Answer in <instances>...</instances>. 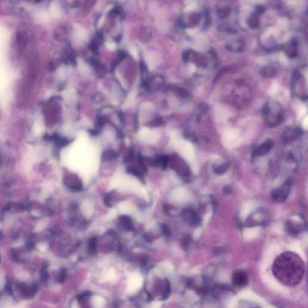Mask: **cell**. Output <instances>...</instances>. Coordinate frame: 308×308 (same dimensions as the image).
<instances>
[{"label": "cell", "mask_w": 308, "mask_h": 308, "mask_svg": "<svg viewBox=\"0 0 308 308\" xmlns=\"http://www.w3.org/2000/svg\"><path fill=\"white\" fill-rule=\"evenodd\" d=\"M272 271L276 279L283 285L295 286L301 282L304 276L305 265L298 254L287 251L275 259Z\"/></svg>", "instance_id": "1"}, {"label": "cell", "mask_w": 308, "mask_h": 308, "mask_svg": "<svg viewBox=\"0 0 308 308\" xmlns=\"http://www.w3.org/2000/svg\"><path fill=\"white\" fill-rule=\"evenodd\" d=\"M262 114L265 124L270 128L279 126L283 119L282 107L276 101H270L264 105Z\"/></svg>", "instance_id": "2"}, {"label": "cell", "mask_w": 308, "mask_h": 308, "mask_svg": "<svg viewBox=\"0 0 308 308\" xmlns=\"http://www.w3.org/2000/svg\"><path fill=\"white\" fill-rule=\"evenodd\" d=\"M292 187V181L288 179L271 193L272 199L279 203L283 202L288 197Z\"/></svg>", "instance_id": "3"}, {"label": "cell", "mask_w": 308, "mask_h": 308, "mask_svg": "<svg viewBox=\"0 0 308 308\" xmlns=\"http://www.w3.org/2000/svg\"><path fill=\"white\" fill-rule=\"evenodd\" d=\"M291 90L294 95L303 98L305 95L306 83L303 76L300 73L293 75L291 81Z\"/></svg>", "instance_id": "4"}, {"label": "cell", "mask_w": 308, "mask_h": 308, "mask_svg": "<svg viewBox=\"0 0 308 308\" xmlns=\"http://www.w3.org/2000/svg\"><path fill=\"white\" fill-rule=\"evenodd\" d=\"M301 129L297 126H289L286 127L283 131L282 138L285 143H290L298 139L301 135Z\"/></svg>", "instance_id": "5"}, {"label": "cell", "mask_w": 308, "mask_h": 308, "mask_svg": "<svg viewBox=\"0 0 308 308\" xmlns=\"http://www.w3.org/2000/svg\"><path fill=\"white\" fill-rule=\"evenodd\" d=\"M182 215L184 216L185 220L191 225L197 226L200 224L201 220L199 216L196 212L191 209H187L185 210L182 213Z\"/></svg>", "instance_id": "6"}, {"label": "cell", "mask_w": 308, "mask_h": 308, "mask_svg": "<svg viewBox=\"0 0 308 308\" xmlns=\"http://www.w3.org/2000/svg\"><path fill=\"white\" fill-rule=\"evenodd\" d=\"M273 146V141L268 139L260 144L254 151V154L256 156L262 157L270 152Z\"/></svg>", "instance_id": "7"}, {"label": "cell", "mask_w": 308, "mask_h": 308, "mask_svg": "<svg viewBox=\"0 0 308 308\" xmlns=\"http://www.w3.org/2000/svg\"><path fill=\"white\" fill-rule=\"evenodd\" d=\"M232 282L235 286H244L248 283V276L243 271H237L233 274Z\"/></svg>", "instance_id": "8"}, {"label": "cell", "mask_w": 308, "mask_h": 308, "mask_svg": "<svg viewBox=\"0 0 308 308\" xmlns=\"http://www.w3.org/2000/svg\"><path fill=\"white\" fill-rule=\"evenodd\" d=\"M261 73L263 76L265 77V78H273V77H274L277 74V69L274 66H268L264 67L262 69Z\"/></svg>", "instance_id": "9"}, {"label": "cell", "mask_w": 308, "mask_h": 308, "mask_svg": "<svg viewBox=\"0 0 308 308\" xmlns=\"http://www.w3.org/2000/svg\"><path fill=\"white\" fill-rule=\"evenodd\" d=\"M117 157V153L112 149L105 150L102 155V159L104 161H110L116 159Z\"/></svg>", "instance_id": "10"}, {"label": "cell", "mask_w": 308, "mask_h": 308, "mask_svg": "<svg viewBox=\"0 0 308 308\" xmlns=\"http://www.w3.org/2000/svg\"><path fill=\"white\" fill-rule=\"evenodd\" d=\"M119 218L126 229L129 231H132L134 230L132 220L128 216L123 215L121 216Z\"/></svg>", "instance_id": "11"}, {"label": "cell", "mask_w": 308, "mask_h": 308, "mask_svg": "<svg viewBox=\"0 0 308 308\" xmlns=\"http://www.w3.org/2000/svg\"><path fill=\"white\" fill-rule=\"evenodd\" d=\"M169 158L167 156H160L155 160V165L165 169L169 163Z\"/></svg>", "instance_id": "12"}, {"label": "cell", "mask_w": 308, "mask_h": 308, "mask_svg": "<svg viewBox=\"0 0 308 308\" xmlns=\"http://www.w3.org/2000/svg\"><path fill=\"white\" fill-rule=\"evenodd\" d=\"M230 167V164L227 163H225L224 164H221L219 166L214 167V172L218 175H222L227 172Z\"/></svg>", "instance_id": "13"}, {"label": "cell", "mask_w": 308, "mask_h": 308, "mask_svg": "<svg viewBox=\"0 0 308 308\" xmlns=\"http://www.w3.org/2000/svg\"><path fill=\"white\" fill-rule=\"evenodd\" d=\"M175 92L177 93V95H178L180 97L182 98H187L189 97V93L188 92L183 89V88H181V87H176L175 88Z\"/></svg>", "instance_id": "14"}, {"label": "cell", "mask_w": 308, "mask_h": 308, "mask_svg": "<svg viewBox=\"0 0 308 308\" xmlns=\"http://www.w3.org/2000/svg\"><path fill=\"white\" fill-rule=\"evenodd\" d=\"M183 135H184V137L185 138L188 139L189 140H190L193 143H196L197 141V138H196L195 134L193 132H190L189 131H187L186 130V131H185L184 132Z\"/></svg>", "instance_id": "15"}, {"label": "cell", "mask_w": 308, "mask_h": 308, "mask_svg": "<svg viewBox=\"0 0 308 308\" xmlns=\"http://www.w3.org/2000/svg\"><path fill=\"white\" fill-rule=\"evenodd\" d=\"M170 286L169 282L167 280H165V287L163 290V295H162L163 298L164 300L167 298L170 295Z\"/></svg>", "instance_id": "16"}, {"label": "cell", "mask_w": 308, "mask_h": 308, "mask_svg": "<svg viewBox=\"0 0 308 308\" xmlns=\"http://www.w3.org/2000/svg\"><path fill=\"white\" fill-rule=\"evenodd\" d=\"M127 172L129 173H131L133 175H134L135 176L137 177L138 178L140 179L141 180L143 179V176H142V174L141 173L138 171L137 169H136L134 167H128L127 169Z\"/></svg>", "instance_id": "17"}, {"label": "cell", "mask_w": 308, "mask_h": 308, "mask_svg": "<svg viewBox=\"0 0 308 308\" xmlns=\"http://www.w3.org/2000/svg\"><path fill=\"white\" fill-rule=\"evenodd\" d=\"M163 122V120L162 119H161L160 117H158V118H156L154 120H152L151 122H150L149 123H148V126H150V127H157V126H159L161 125Z\"/></svg>", "instance_id": "18"}, {"label": "cell", "mask_w": 308, "mask_h": 308, "mask_svg": "<svg viewBox=\"0 0 308 308\" xmlns=\"http://www.w3.org/2000/svg\"><path fill=\"white\" fill-rule=\"evenodd\" d=\"M48 273H47V271H46V267L45 265L43 266L41 271H40V277H41V279L42 281L43 282H46L47 279H48Z\"/></svg>", "instance_id": "19"}, {"label": "cell", "mask_w": 308, "mask_h": 308, "mask_svg": "<svg viewBox=\"0 0 308 308\" xmlns=\"http://www.w3.org/2000/svg\"><path fill=\"white\" fill-rule=\"evenodd\" d=\"M161 227L163 234L166 237H169L170 234V230L169 226L166 224H161Z\"/></svg>", "instance_id": "20"}, {"label": "cell", "mask_w": 308, "mask_h": 308, "mask_svg": "<svg viewBox=\"0 0 308 308\" xmlns=\"http://www.w3.org/2000/svg\"><path fill=\"white\" fill-rule=\"evenodd\" d=\"M105 124V119L102 116H99L98 117L96 120V126L98 128L102 127Z\"/></svg>", "instance_id": "21"}, {"label": "cell", "mask_w": 308, "mask_h": 308, "mask_svg": "<svg viewBox=\"0 0 308 308\" xmlns=\"http://www.w3.org/2000/svg\"><path fill=\"white\" fill-rule=\"evenodd\" d=\"M199 110L200 111V112L201 113V114H204L208 110V106L205 104V103H202V104H200L199 105Z\"/></svg>", "instance_id": "22"}, {"label": "cell", "mask_w": 308, "mask_h": 308, "mask_svg": "<svg viewBox=\"0 0 308 308\" xmlns=\"http://www.w3.org/2000/svg\"><path fill=\"white\" fill-rule=\"evenodd\" d=\"M133 157H134V152H133V151L131 150L125 157V160L126 161H129L133 159Z\"/></svg>", "instance_id": "23"}, {"label": "cell", "mask_w": 308, "mask_h": 308, "mask_svg": "<svg viewBox=\"0 0 308 308\" xmlns=\"http://www.w3.org/2000/svg\"><path fill=\"white\" fill-rule=\"evenodd\" d=\"M66 271L64 270H62L61 273H60V282H63L66 279Z\"/></svg>", "instance_id": "24"}, {"label": "cell", "mask_w": 308, "mask_h": 308, "mask_svg": "<svg viewBox=\"0 0 308 308\" xmlns=\"http://www.w3.org/2000/svg\"><path fill=\"white\" fill-rule=\"evenodd\" d=\"M6 291L9 294H12V286H11V285H10V282L9 281H7L6 282Z\"/></svg>", "instance_id": "25"}, {"label": "cell", "mask_w": 308, "mask_h": 308, "mask_svg": "<svg viewBox=\"0 0 308 308\" xmlns=\"http://www.w3.org/2000/svg\"><path fill=\"white\" fill-rule=\"evenodd\" d=\"M224 249L221 247H216L214 249V252L215 255H221V253H223L224 252Z\"/></svg>", "instance_id": "26"}, {"label": "cell", "mask_w": 308, "mask_h": 308, "mask_svg": "<svg viewBox=\"0 0 308 308\" xmlns=\"http://www.w3.org/2000/svg\"><path fill=\"white\" fill-rule=\"evenodd\" d=\"M231 192H232V190H231V188L229 187H226L223 189V193L225 195H229Z\"/></svg>", "instance_id": "27"}, {"label": "cell", "mask_w": 308, "mask_h": 308, "mask_svg": "<svg viewBox=\"0 0 308 308\" xmlns=\"http://www.w3.org/2000/svg\"><path fill=\"white\" fill-rule=\"evenodd\" d=\"M90 246L92 250H95V238H93L91 240V241L90 242Z\"/></svg>", "instance_id": "28"}]
</instances>
